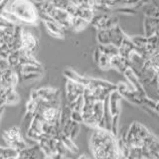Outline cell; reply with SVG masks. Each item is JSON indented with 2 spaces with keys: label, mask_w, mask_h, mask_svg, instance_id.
Returning a JSON list of instances; mask_svg holds the SVG:
<instances>
[{
  "label": "cell",
  "mask_w": 159,
  "mask_h": 159,
  "mask_svg": "<svg viewBox=\"0 0 159 159\" xmlns=\"http://www.w3.org/2000/svg\"><path fill=\"white\" fill-rule=\"evenodd\" d=\"M5 44V36H4V33H3V30L0 29V46Z\"/></svg>",
  "instance_id": "ac0fdd59"
},
{
  "label": "cell",
  "mask_w": 159,
  "mask_h": 159,
  "mask_svg": "<svg viewBox=\"0 0 159 159\" xmlns=\"http://www.w3.org/2000/svg\"><path fill=\"white\" fill-rule=\"evenodd\" d=\"M41 76V74H27V75H22L21 80H24V81H27V80H34L37 79Z\"/></svg>",
  "instance_id": "e0dca14e"
},
{
  "label": "cell",
  "mask_w": 159,
  "mask_h": 159,
  "mask_svg": "<svg viewBox=\"0 0 159 159\" xmlns=\"http://www.w3.org/2000/svg\"><path fill=\"white\" fill-rule=\"evenodd\" d=\"M38 39L30 32L23 30L22 33V49L31 54H35L38 50Z\"/></svg>",
  "instance_id": "277c9868"
},
{
  "label": "cell",
  "mask_w": 159,
  "mask_h": 159,
  "mask_svg": "<svg viewBox=\"0 0 159 159\" xmlns=\"http://www.w3.org/2000/svg\"><path fill=\"white\" fill-rule=\"evenodd\" d=\"M37 102L32 101V99H29L27 104H26V112H29V113H32V114H36V111H37Z\"/></svg>",
  "instance_id": "2e32d148"
},
{
  "label": "cell",
  "mask_w": 159,
  "mask_h": 159,
  "mask_svg": "<svg viewBox=\"0 0 159 159\" xmlns=\"http://www.w3.org/2000/svg\"><path fill=\"white\" fill-rule=\"evenodd\" d=\"M3 138H4L5 142L8 144V146L14 142L24 140V138L22 136L21 129H20V127H18V126H13L11 128L7 129V130H5L3 132Z\"/></svg>",
  "instance_id": "5b68a950"
},
{
  "label": "cell",
  "mask_w": 159,
  "mask_h": 159,
  "mask_svg": "<svg viewBox=\"0 0 159 159\" xmlns=\"http://www.w3.org/2000/svg\"><path fill=\"white\" fill-rule=\"evenodd\" d=\"M89 23L86 20H84L80 17H73L72 19V28L71 30H74V31L76 32H79L81 31V30L84 29Z\"/></svg>",
  "instance_id": "9c48e42d"
},
{
  "label": "cell",
  "mask_w": 159,
  "mask_h": 159,
  "mask_svg": "<svg viewBox=\"0 0 159 159\" xmlns=\"http://www.w3.org/2000/svg\"><path fill=\"white\" fill-rule=\"evenodd\" d=\"M19 152L11 147H0V159L17 158Z\"/></svg>",
  "instance_id": "ba28073f"
},
{
  "label": "cell",
  "mask_w": 159,
  "mask_h": 159,
  "mask_svg": "<svg viewBox=\"0 0 159 159\" xmlns=\"http://www.w3.org/2000/svg\"><path fill=\"white\" fill-rule=\"evenodd\" d=\"M1 16L5 19V20H7V21L9 23H11L13 25H15V26H21V24H24L21 20H20L16 15L13 14L12 12H9V11H4L2 14H1Z\"/></svg>",
  "instance_id": "7c38bea8"
},
{
  "label": "cell",
  "mask_w": 159,
  "mask_h": 159,
  "mask_svg": "<svg viewBox=\"0 0 159 159\" xmlns=\"http://www.w3.org/2000/svg\"><path fill=\"white\" fill-rule=\"evenodd\" d=\"M43 69L41 65H26L22 66V75L27 74H42Z\"/></svg>",
  "instance_id": "4fadbf2b"
},
{
  "label": "cell",
  "mask_w": 159,
  "mask_h": 159,
  "mask_svg": "<svg viewBox=\"0 0 159 159\" xmlns=\"http://www.w3.org/2000/svg\"><path fill=\"white\" fill-rule=\"evenodd\" d=\"M99 51L102 52V54L107 55L108 57H114L116 55H119V51H118V48H116V46L113 45H107V46H98Z\"/></svg>",
  "instance_id": "30bf717a"
},
{
  "label": "cell",
  "mask_w": 159,
  "mask_h": 159,
  "mask_svg": "<svg viewBox=\"0 0 159 159\" xmlns=\"http://www.w3.org/2000/svg\"><path fill=\"white\" fill-rule=\"evenodd\" d=\"M111 69L116 70V71H118L119 73H121L122 75L129 67H130V66H129L128 60L122 58L121 56H119V55H116V56H114V57L111 58Z\"/></svg>",
  "instance_id": "8992f818"
},
{
  "label": "cell",
  "mask_w": 159,
  "mask_h": 159,
  "mask_svg": "<svg viewBox=\"0 0 159 159\" xmlns=\"http://www.w3.org/2000/svg\"><path fill=\"white\" fill-rule=\"evenodd\" d=\"M97 38H98V42L99 44V46L111 45V39H109L108 30H98Z\"/></svg>",
  "instance_id": "8fae6325"
},
{
  "label": "cell",
  "mask_w": 159,
  "mask_h": 159,
  "mask_svg": "<svg viewBox=\"0 0 159 159\" xmlns=\"http://www.w3.org/2000/svg\"><path fill=\"white\" fill-rule=\"evenodd\" d=\"M5 11H9L15 14L24 24L37 23L39 14L33 2L16 0V1H8Z\"/></svg>",
  "instance_id": "7a4b0ae2"
},
{
  "label": "cell",
  "mask_w": 159,
  "mask_h": 159,
  "mask_svg": "<svg viewBox=\"0 0 159 159\" xmlns=\"http://www.w3.org/2000/svg\"><path fill=\"white\" fill-rule=\"evenodd\" d=\"M7 61L9 64V67L12 70L15 69L20 64V52L19 51H12L11 54L8 56Z\"/></svg>",
  "instance_id": "5bb4252c"
},
{
  "label": "cell",
  "mask_w": 159,
  "mask_h": 159,
  "mask_svg": "<svg viewBox=\"0 0 159 159\" xmlns=\"http://www.w3.org/2000/svg\"><path fill=\"white\" fill-rule=\"evenodd\" d=\"M89 147L94 159H121L119 140L111 130L94 128L89 139Z\"/></svg>",
  "instance_id": "6da1fadb"
},
{
  "label": "cell",
  "mask_w": 159,
  "mask_h": 159,
  "mask_svg": "<svg viewBox=\"0 0 159 159\" xmlns=\"http://www.w3.org/2000/svg\"><path fill=\"white\" fill-rule=\"evenodd\" d=\"M4 109H5V106H3V107H0V117H1L2 113H3V111H4Z\"/></svg>",
  "instance_id": "d6986e66"
},
{
  "label": "cell",
  "mask_w": 159,
  "mask_h": 159,
  "mask_svg": "<svg viewBox=\"0 0 159 159\" xmlns=\"http://www.w3.org/2000/svg\"><path fill=\"white\" fill-rule=\"evenodd\" d=\"M111 57H108V56H107V55H104V54H102L101 58H99V60H98V65L102 70H103V71H107V70L111 69Z\"/></svg>",
  "instance_id": "9a60e30c"
},
{
  "label": "cell",
  "mask_w": 159,
  "mask_h": 159,
  "mask_svg": "<svg viewBox=\"0 0 159 159\" xmlns=\"http://www.w3.org/2000/svg\"><path fill=\"white\" fill-rule=\"evenodd\" d=\"M121 94L117 91H113L108 97V113L111 120V131L117 135L118 131V117L120 113Z\"/></svg>",
  "instance_id": "3957f363"
},
{
  "label": "cell",
  "mask_w": 159,
  "mask_h": 159,
  "mask_svg": "<svg viewBox=\"0 0 159 159\" xmlns=\"http://www.w3.org/2000/svg\"><path fill=\"white\" fill-rule=\"evenodd\" d=\"M1 60H3V57H2V55L0 54V61H1Z\"/></svg>",
  "instance_id": "ffe728a7"
},
{
  "label": "cell",
  "mask_w": 159,
  "mask_h": 159,
  "mask_svg": "<svg viewBox=\"0 0 159 159\" xmlns=\"http://www.w3.org/2000/svg\"><path fill=\"white\" fill-rule=\"evenodd\" d=\"M2 99H4L5 104H9V103H16L20 101V97L18 93L15 91V89H9L5 92L1 97Z\"/></svg>",
  "instance_id": "52a82bcc"
}]
</instances>
